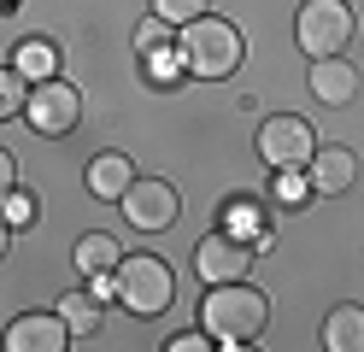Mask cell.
Segmentation results:
<instances>
[{
	"instance_id": "obj_1",
	"label": "cell",
	"mask_w": 364,
	"mask_h": 352,
	"mask_svg": "<svg viewBox=\"0 0 364 352\" xmlns=\"http://www.w3.org/2000/svg\"><path fill=\"white\" fill-rule=\"evenodd\" d=\"M200 317H206V335L223 341V346H247V341H259L264 335V323H270V299L264 288H253V282H212V294L206 305H200Z\"/></svg>"
},
{
	"instance_id": "obj_2",
	"label": "cell",
	"mask_w": 364,
	"mask_h": 352,
	"mask_svg": "<svg viewBox=\"0 0 364 352\" xmlns=\"http://www.w3.org/2000/svg\"><path fill=\"white\" fill-rule=\"evenodd\" d=\"M241 30L235 23H223V18H194V23H182V70L200 82H223V77H235L241 70Z\"/></svg>"
},
{
	"instance_id": "obj_3",
	"label": "cell",
	"mask_w": 364,
	"mask_h": 352,
	"mask_svg": "<svg viewBox=\"0 0 364 352\" xmlns=\"http://www.w3.org/2000/svg\"><path fill=\"white\" fill-rule=\"evenodd\" d=\"M118 299L129 305L135 317H159L171 305V294H176V276H171V265L165 258H153V252H135V258H118Z\"/></svg>"
},
{
	"instance_id": "obj_4",
	"label": "cell",
	"mask_w": 364,
	"mask_h": 352,
	"mask_svg": "<svg viewBox=\"0 0 364 352\" xmlns=\"http://www.w3.org/2000/svg\"><path fill=\"white\" fill-rule=\"evenodd\" d=\"M358 30V18L347 0H306L300 6V23H294V36H300V47L311 59H335V53H347V41Z\"/></svg>"
},
{
	"instance_id": "obj_5",
	"label": "cell",
	"mask_w": 364,
	"mask_h": 352,
	"mask_svg": "<svg viewBox=\"0 0 364 352\" xmlns=\"http://www.w3.org/2000/svg\"><path fill=\"white\" fill-rule=\"evenodd\" d=\"M24 117H30V129H36V135H71V129L82 124V94H77L71 82L48 77V82H36V88H30Z\"/></svg>"
},
{
	"instance_id": "obj_6",
	"label": "cell",
	"mask_w": 364,
	"mask_h": 352,
	"mask_svg": "<svg viewBox=\"0 0 364 352\" xmlns=\"http://www.w3.org/2000/svg\"><path fill=\"white\" fill-rule=\"evenodd\" d=\"M124 218L141 229V235H159V229H171L176 223V211H182V200H176V188L171 182H159V176H135L129 188H124Z\"/></svg>"
},
{
	"instance_id": "obj_7",
	"label": "cell",
	"mask_w": 364,
	"mask_h": 352,
	"mask_svg": "<svg viewBox=\"0 0 364 352\" xmlns=\"http://www.w3.org/2000/svg\"><path fill=\"white\" fill-rule=\"evenodd\" d=\"M259 153L270 171H306L311 153H317V135L306 117H270V124L259 129Z\"/></svg>"
},
{
	"instance_id": "obj_8",
	"label": "cell",
	"mask_w": 364,
	"mask_h": 352,
	"mask_svg": "<svg viewBox=\"0 0 364 352\" xmlns=\"http://www.w3.org/2000/svg\"><path fill=\"white\" fill-rule=\"evenodd\" d=\"M71 346V323L59 311H30L6 329V352H65Z\"/></svg>"
},
{
	"instance_id": "obj_9",
	"label": "cell",
	"mask_w": 364,
	"mask_h": 352,
	"mask_svg": "<svg viewBox=\"0 0 364 352\" xmlns=\"http://www.w3.org/2000/svg\"><path fill=\"white\" fill-rule=\"evenodd\" d=\"M247 265H253V247L235 241V235H206L194 252L200 282H235V276H247Z\"/></svg>"
},
{
	"instance_id": "obj_10",
	"label": "cell",
	"mask_w": 364,
	"mask_h": 352,
	"mask_svg": "<svg viewBox=\"0 0 364 352\" xmlns=\"http://www.w3.org/2000/svg\"><path fill=\"white\" fill-rule=\"evenodd\" d=\"M306 171H311V176H306L311 194L335 200V194H347V188L358 182V153H353V147H317Z\"/></svg>"
},
{
	"instance_id": "obj_11",
	"label": "cell",
	"mask_w": 364,
	"mask_h": 352,
	"mask_svg": "<svg viewBox=\"0 0 364 352\" xmlns=\"http://www.w3.org/2000/svg\"><path fill=\"white\" fill-rule=\"evenodd\" d=\"M358 88H364V77H358V65L353 59H311V94L323 106H353L358 100Z\"/></svg>"
},
{
	"instance_id": "obj_12",
	"label": "cell",
	"mask_w": 364,
	"mask_h": 352,
	"mask_svg": "<svg viewBox=\"0 0 364 352\" xmlns=\"http://www.w3.org/2000/svg\"><path fill=\"white\" fill-rule=\"evenodd\" d=\"M129 182H135V164L124 153H100L95 164H88V194L95 200H124Z\"/></svg>"
},
{
	"instance_id": "obj_13",
	"label": "cell",
	"mask_w": 364,
	"mask_h": 352,
	"mask_svg": "<svg viewBox=\"0 0 364 352\" xmlns=\"http://www.w3.org/2000/svg\"><path fill=\"white\" fill-rule=\"evenodd\" d=\"M323 346L329 352H364V305H335L323 317Z\"/></svg>"
},
{
	"instance_id": "obj_14",
	"label": "cell",
	"mask_w": 364,
	"mask_h": 352,
	"mask_svg": "<svg viewBox=\"0 0 364 352\" xmlns=\"http://www.w3.org/2000/svg\"><path fill=\"white\" fill-rule=\"evenodd\" d=\"M12 70H18V77H30V82H48V77H59V47H53L48 36H30V41H18Z\"/></svg>"
},
{
	"instance_id": "obj_15",
	"label": "cell",
	"mask_w": 364,
	"mask_h": 352,
	"mask_svg": "<svg viewBox=\"0 0 364 352\" xmlns=\"http://www.w3.org/2000/svg\"><path fill=\"white\" fill-rule=\"evenodd\" d=\"M118 241H112V235H82V241H77V270L82 276H112V270H118Z\"/></svg>"
},
{
	"instance_id": "obj_16",
	"label": "cell",
	"mask_w": 364,
	"mask_h": 352,
	"mask_svg": "<svg viewBox=\"0 0 364 352\" xmlns=\"http://www.w3.org/2000/svg\"><path fill=\"white\" fill-rule=\"evenodd\" d=\"M59 317L71 323V335H95V329H100V299L95 294H65L59 299Z\"/></svg>"
},
{
	"instance_id": "obj_17",
	"label": "cell",
	"mask_w": 364,
	"mask_h": 352,
	"mask_svg": "<svg viewBox=\"0 0 364 352\" xmlns=\"http://www.w3.org/2000/svg\"><path fill=\"white\" fill-rule=\"evenodd\" d=\"M206 12H212V0H153V18H165V23H194Z\"/></svg>"
},
{
	"instance_id": "obj_18",
	"label": "cell",
	"mask_w": 364,
	"mask_h": 352,
	"mask_svg": "<svg viewBox=\"0 0 364 352\" xmlns=\"http://www.w3.org/2000/svg\"><path fill=\"white\" fill-rule=\"evenodd\" d=\"M24 100H30V88H24V77H18V70H0V117L24 112Z\"/></svg>"
},
{
	"instance_id": "obj_19",
	"label": "cell",
	"mask_w": 364,
	"mask_h": 352,
	"mask_svg": "<svg viewBox=\"0 0 364 352\" xmlns=\"http://www.w3.org/2000/svg\"><path fill=\"white\" fill-rule=\"evenodd\" d=\"M306 194H311V182H306L300 171H282V200H288V206H306Z\"/></svg>"
},
{
	"instance_id": "obj_20",
	"label": "cell",
	"mask_w": 364,
	"mask_h": 352,
	"mask_svg": "<svg viewBox=\"0 0 364 352\" xmlns=\"http://www.w3.org/2000/svg\"><path fill=\"white\" fill-rule=\"evenodd\" d=\"M18 194V164H12V153L6 147H0V206H6Z\"/></svg>"
},
{
	"instance_id": "obj_21",
	"label": "cell",
	"mask_w": 364,
	"mask_h": 352,
	"mask_svg": "<svg viewBox=\"0 0 364 352\" xmlns=\"http://www.w3.org/2000/svg\"><path fill=\"white\" fill-rule=\"evenodd\" d=\"M165 346H171V352H206L212 341H206V335H171Z\"/></svg>"
},
{
	"instance_id": "obj_22",
	"label": "cell",
	"mask_w": 364,
	"mask_h": 352,
	"mask_svg": "<svg viewBox=\"0 0 364 352\" xmlns=\"http://www.w3.org/2000/svg\"><path fill=\"white\" fill-rule=\"evenodd\" d=\"M24 218H30V200L12 194V200H6V223H24Z\"/></svg>"
},
{
	"instance_id": "obj_23",
	"label": "cell",
	"mask_w": 364,
	"mask_h": 352,
	"mask_svg": "<svg viewBox=\"0 0 364 352\" xmlns=\"http://www.w3.org/2000/svg\"><path fill=\"white\" fill-rule=\"evenodd\" d=\"M6 247H12V229H6V218H0V258H6Z\"/></svg>"
}]
</instances>
